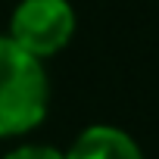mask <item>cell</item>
Instances as JSON below:
<instances>
[{
	"instance_id": "1",
	"label": "cell",
	"mask_w": 159,
	"mask_h": 159,
	"mask_svg": "<svg viewBox=\"0 0 159 159\" xmlns=\"http://www.w3.org/2000/svg\"><path fill=\"white\" fill-rule=\"evenodd\" d=\"M50 84L38 56L0 38V137H19L47 119Z\"/></svg>"
},
{
	"instance_id": "2",
	"label": "cell",
	"mask_w": 159,
	"mask_h": 159,
	"mask_svg": "<svg viewBox=\"0 0 159 159\" xmlns=\"http://www.w3.org/2000/svg\"><path fill=\"white\" fill-rule=\"evenodd\" d=\"M75 34V10L69 0H19L10 16V38L41 62L56 56Z\"/></svg>"
},
{
	"instance_id": "3",
	"label": "cell",
	"mask_w": 159,
	"mask_h": 159,
	"mask_svg": "<svg viewBox=\"0 0 159 159\" xmlns=\"http://www.w3.org/2000/svg\"><path fill=\"white\" fill-rule=\"evenodd\" d=\"M66 159H143L137 140L116 125H91L66 150Z\"/></svg>"
},
{
	"instance_id": "4",
	"label": "cell",
	"mask_w": 159,
	"mask_h": 159,
	"mask_svg": "<svg viewBox=\"0 0 159 159\" xmlns=\"http://www.w3.org/2000/svg\"><path fill=\"white\" fill-rule=\"evenodd\" d=\"M3 159H66V153H59L56 147H47V143H31V147H19V150L7 153Z\"/></svg>"
}]
</instances>
